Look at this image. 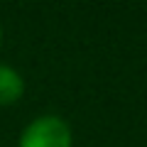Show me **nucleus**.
<instances>
[{"mask_svg": "<svg viewBox=\"0 0 147 147\" xmlns=\"http://www.w3.org/2000/svg\"><path fill=\"white\" fill-rule=\"evenodd\" d=\"M17 147H74L71 125L57 113L37 115L22 127Z\"/></svg>", "mask_w": 147, "mask_h": 147, "instance_id": "obj_1", "label": "nucleus"}, {"mask_svg": "<svg viewBox=\"0 0 147 147\" xmlns=\"http://www.w3.org/2000/svg\"><path fill=\"white\" fill-rule=\"evenodd\" d=\"M0 47H3V22H0Z\"/></svg>", "mask_w": 147, "mask_h": 147, "instance_id": "obj_3", "label": "nucleus"}, {"mask_svg": "<svg viewBox=\"0 0 147 147\" xmlns=\"http://www.w3.org/2000/svg\"><path fill=\"white\" fill-rule=\"evenodd\" d=\"M25 96V79L10 64H0V105H15Z\"/></svg>", "mask_w": 147, "mask_h": 147, "instance_id": "obj_2", "label": "nucleus"}]
</instances>
